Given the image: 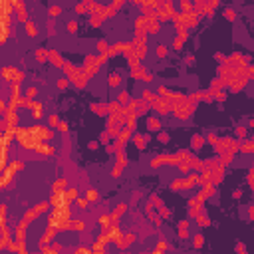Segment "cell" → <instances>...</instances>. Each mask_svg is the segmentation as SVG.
<instances>
[{
  "label": "cell",
  "mask_w": 254,
  "mask_h": 254,
  "mask_svg": "<svg viewBox=\"0 0 254 254\" xmlns=\"http://www.w3.org/2000/svg\"><path fill=\"white\" fill-rule=\"evenodd\" d=\"M34 95H36V89H34V87H28L26 89V97H34Z\"/></svg>",
  "instance_id": "cell-2"
},
{
  "label": "cell",
  "mask_w": 254,
  "mask_h": 254,
  "mask_svg": "<svg viewBox=\"0 0 254 254\" xmlns=\"http://www.w3.org/2000/svg\"><path fill=\"white\" fill-rule=\"evenodd\" d=\"M4 107H6L4 105V101H0V111H4Z\"/></svg>",
  "instance_id": "cell-3"
},
{
  "label": "cell",
  "mask_w": 254,
  "mask_h": 254,
  "mask_svg": "<svg viewBox=\"0 0 254 254\" xmlns=\"http://www.w3.org/2000/svg\"><path fill=\"white\" fill-rule=\"evenodd\" d=\"M28 34H30V36H36V26H34V24H28Z\"/></svg>",
  "instance_id": "cell-1"
}]
</instances>
